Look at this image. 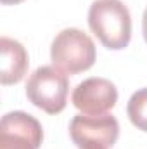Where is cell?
Wrapping results in <instances>:
<instances>
[{
    "label": "cell",
    "instance_id": "1",
    "mask_svg": "<svg viewBox=\"0 0 147 149\" xmlns=\"http://www.w3.org/2000/svg\"><path fill=\"white\" fill-rule=\"evenodd\" d=\"M92 33L111 50H121L132 38V16L121 0H95L88 9Z\"/></svg>",
    "mask_w": 147,
    "mask_h": 149
},
{
    "label": "cell",
    "instance_id": "2",
    "mask_svg": "<svg viewBox=\"0 0 147 149\" xmlns=\"http://www.w3.org/2000/svg\"><path fill=\"white\" fill-rule=\"evenodd\" d=\"M97 57L95 43L85 31L66 28L59 31L50 45L52 64L62 73L76 74L94 66Z\"/></svg>",
    "mask_w": 147,
    "mask_h": 149
},
{
    "label": "cell",
    "instance_id": "3",
    "mask_svg": "<svg viewBox=\"0 0 147 149\" xmlns=\"http://www.w3.org/2000/svg\"><path fill=\"white\" fill-rule=\"evenodd\" d=\"M69 81L55 66H40L26 81V97L47 114H57L66 108Z\"/></svg>",
    "mask_w": 147,
    "mask_h": 149
},
{
    "label": "cell",
    "instance_id": "4",
    "mask_svg": "<svg viewBox=\"0 0 147 149\" xmlns=\"http://www.w3.org/2000/svg\"><path fill=\"white\" fill-rule=\"evenodd\" d=\"M69 135L78 149H109L119 137V123L112 114H76Z\"/></svg>",
    "mask_w": 147,
    "mask_h": 149
},
{
    "label": "cell",
    "instance_id": "5",
    "mask_svg": "<svg viewBox=\"0 0 147 149\" xmlns=\"http://www.w3.org/2000/svg\"><path fill=\"white\" fill-rule=\"evenodd\" d=\"M43 128L35 116L24 111H10L0 121V149H38Z\"/></svg>",
    "mask_w": 147,
    "mask_h": 149
},
{
    "label": "cell",
    "instance_id": "6",
    "mask_svg": "<svg viewBox=\"0 0 147 149\" xmlns=\"http://www.w3.org/2000/svg\"><path fill=\"white\" fill-rule=\"evenodd\" d=\"M71 102L83 114H106L118 102V88L107 78H87L74 87Z\"/></svg>",
    "mask_w": 147,
    "mask_h": 149
},
{
    "label": "cell",
    "instance_id": "7",
    "mask_svg": "<svg viewBox=\"0 0 147 149\" xmlns=\"http://www.w3.org/2000/svg\"><path fill=\"white\" fill-rule=\"evenodd\" d=\"M28 52L21 42L9 37L0 38V81L2 85L19 83L28 71Z\"/></svg>",
    "mask_w": 147,
    "mask_h": 149
},
{
    "label": "cell",
    "instance_id": "8",
    "mask_svg": "<svg viewBox=\"0 0 147 149\" xmlns=\"http://www.w3.org/2000/svg\"><path fill=\"white\" fill-rule=\"evenodd\" d=\"M126 114L133 127H137L142 132H147V87L133 92L126 104Z\"/></svg>",
    "mask_w": 147,
    "mask_h": 149
},
{
    "label": "cell",
    "instance_id": "9",
    "mask_svg": "<svg viewBox=\"0 0 147 149\" xmlns=\"http://www.w3.org/2000/svg\"><path fill=\"white\" fill-rule=\"evenodd\" d=\"M142 33H144V40L147 43V7L144 10V16H142Z\"/></svg>",
    "mask_w": 147,
    "mask_h": 149
},
{
    "label": "cell",
    "instance_id": "10",
    "mask_svg": "<svg viewBox=\"0 0 147 149\" xmlns=\"http://www.w3.org/2000/svg\"><path fill=\"white\" fill-rule=\"evenodd\" d=\"M21 2H23V0H2V3H5V5H10V3L16 5V3H21Z\"/></svg>",
    "mask_w": 147,
    "mask_h": 149
}]
</instances>
